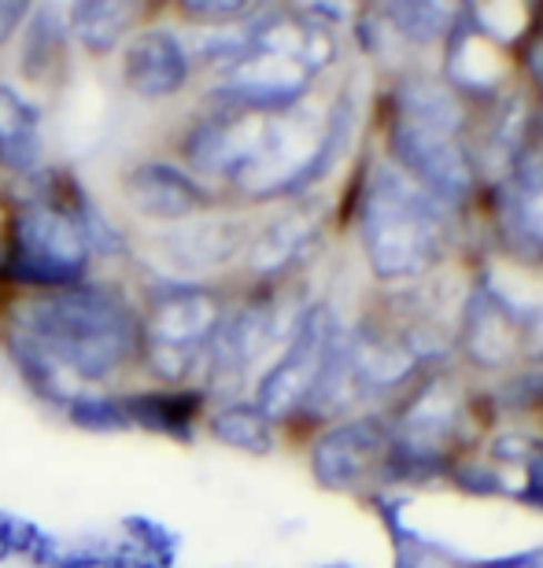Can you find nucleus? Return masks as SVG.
<instances>
[{
    "label": "nucleus",
    "mask_w": 543,
    "mask_h": 568,
    "mask_svg": "<svg viewBox=\"0 0 543 568\" xmlns=\"http://www.w3.org/2000/svg\"><path fill=\"white\" fill-rule=\"evenodd\" d=\"M11 347L38 388H52L60 373L104 381L141 347V322L119 292L71 284L22 303Z\"/></svg>",
    "instance_id": "f257e3e1"
},
{
    "label": "nucleus",
    "mask_w": 543,
    "mask_h": 568,
    "mask_svg": "<svg viewBox=\"0 0 543 568\" xmlns=\"http://www.w3.org/2000/svg\"><path fill=\"white\" fill-rule=\"evenodd\" d=\"M330 55V38L319 27H267L244 41L222 97L241 111H278L303 97V85Z\"/></svg>",
    "instance_id": "f03ea898"
},
{
    "label": "nucleus",
    "mask_w": 543,
    "mask_h": 568,
    "mask_svg": "<svg viewBox=\"0 0 543 568\" xmlns=\"http://www.w3.org/2000/svg\"><path fill=\"white\" fill-rule=\"evenodd\" d=\"M459 122V104L448 89L414 82L400 93V119L392 130L395 155L429 192L444 200H462L470 189L466 155L455 144Z\"/></svg>",
    "instance_id": "7ed1b4c3"
},
{
    "label": "nucleus",
    "mask_w": 543,
    "mask_h": 568,
    "mask_svg": "<svg viewBox=\"0 0 543 568\" xmlns=\"http://www.w3.org/2000/svg\"><path fill=\"white\" fill-rule=\"evenodd\" d=\"M362 241L384 281L414 277L440 252V214L425 192L381 170L362 211Z\"/></svg>",
    "instance_id": "20e7f679"
},
{
    "label": "nucleus",
    "mask_w": 543,
    "mask_h": 568,
    "mask_svg": "<svg viewBox=\"0 0 543 568\" xmlns=\"http://www.w3.org/2000/svg\"><path fill=\"white\" fill-rule=\"evenodd\" d=\"M89 241L82 222L63 207H27L11 225L8 277L33 288H71L86 274Z\"/></svg>",
    "instance_id": "39448f33"
},
{
    "label": "nucleus",
    "mask_w": 543,
    "mask_h": 568,
    "mask_svg": "<svg viewBox=\"0 0 543 568\" xmlns=\"http://www.w3.org/2000/svg\"><path fill=\"white\" fill-rule=\"evenodd\" d=\"M222 325V306L203 288H171L152 300L149 322L141 325V347L160 381H185Z\"/></svg>",
    "instance_id": "423d86ee"
},
{
    "label": "nucleus",
    "mask_w": 543,
    "mask_h": 568,
    "mask_svg": "<svg viewBox=\"0 0 543 568\" xmlns=\"http://www.w3.org/2000/svg\"><path fill=\"white\" fill-rule=\"evenodd\" d=\"M330 355H333V325L325 311H311L300 322L289 351L267 373L263 384H259L255 410L270 422V417H289L292 410L308 406L325 366H330Z\"/></svg>",
    "instance_id": "0eeeda50"
},
{
    "label": "nucleus",
    "mask_w": 543,
    "mask_h": 568,
    "mask_svg": "<svg viewBox=\"0 0 543 568\" xmlns=\"http://www.w3.org/2000/svg\"><path fill=\"white\" fill-rule=\"evenodd\" d=\"M263 138H267V122H255L244 111L208 115L185 133V155L203 174L244 178L248 166L255 163L259 148H263Z\"/></svg>",
    "instance_id": "6e6552de"
},
{
    "label": "nucleus",
    "mask_w": 543,
    "mask_h": 568,
    "mask_svg": "<svg viewBox=\"0 0 543 568\" xmlns=\"http://www.w3.org/2000/svg\"><path fill=\"white\" fill-rule=\"evenodd\" d=\"M122 196L138 214L155 222H189L208 207V192L197 178L171 163H141L122 181Z\"/></svg>",
    "instance_id": "1a4fd4ad"
},
{
    "label": "nucleus",
    "mask_w": 543,
    "mask_h": 568,
    "mask_svg": "<svg viewBox=\"0 0 543 568\" xmlns=\"http://www.w3.org/2000/svg\"><path fill=\"white\" fill-rule=\"evenodd\" d=\"M122 78H127L130 93L144 100L174 97L189 78V49L167 27L141 30L122 55Z\"/></svg>",
    "instance_id": "9d476101"
},
{
    "label": "nucleus",
    "mask_w": 543,
    "mask_h": 568,
    "mask_svg": "<svg viewBox=\"0 0 543 568\" xmlns=\"http://www.w3.org/2000/svg\"><path fill=\"white\" fill-rule=\"evenodd\" d=\"M381 450V428L373 422H348L325 432L314 447L311 462L325 487H352L370 469V462Z\"/></svg>",
    "instance_id": "9b49d317"
},
{
    "label": "nucleus",
    "mask_w": 543,
    "mask_h": 568,
    "mask_svg": "<svg viewBox=\"0 0 543 568\" xmlns=\"http://www.w3.org/2000/svg\"><path fill=\"white\" fill-rule=\"evenodd\" d=\"M41 115L19 89L0 85V166L30 174L41 163Z\"/></svg>",
    "instance_id": "f8f14e48"
},
{
    "label": "nucleus",
    "mask_w": 543,
    "mask_h": 568,
    "mask_svg": "<svg viewBox=\"0 0 543 568\" xmlns=\"http://www.w3.org/2000/svg\"><path fill=\"white\" fill-rule=\"evenodd\" d=\"M237 244H241V233L230 222L219 219H200V222H185L181 230L167 233L160 247L163 255L171 258L178 270H203V266H219L225 263Z\"/></svg>",
    "instance_id": "ddd939ff"
},
{
    "label": "nucleus",
    "mask_w": 543,
    "mask_h": 568,
    "mask_svg": "<svg viewBox=\"0 0 543 568\" xmlns=\"http://www.w3.org/2000/svg\"><path fill=\"white\" fill-rule=\"evenodd\" d=\"M517 339H522V325L514 322L511 311L484 295V300H473L470 306V317H466V347L473 362L481 366H500L514 355Z\"/></svg>",
    "instance_id": "4468645a"
},
{
    "label": "nucleus",
    "mask_w": 543,
    "mask_h": 568,
    "mask_svg": "<svg viewBox=\"0 0 543 568\" xmlns=\"http://www.w3.org/2000/svg\"><path fill=\"white\" fill-rule=\"evenodd\" d=\"M133 19H138V8L133 4H119V0H86V4H74L67 11V30H74L82 49H89L93 55H104L127 38Z\"/></svg>",
    "instance_id": "2eb2a0df"
},
{
    "label": "nucleus",
    "mask_w": 543,
    "mask_h": 568,
    "mask_svg": "<svg viewBox=\"0 0 543 568\" xmlns=\"http://www.w3.org/2000/svg\"><path fill=\"white\" fill-rule=\"evenodd\" d=\"M311 241H314L311 214H303V211L285 214V219H278L274 225H267V230L255 236L248 263H252L255 274H281V270H289L296 263Z\"/></svg>",
    "instance_id": "dca6fc26"
},
{
    "label": "nucleus",
    "mask_w": 543,
    "mask_h": 568,
    "mask_svg": "<svg viewBox=\"0 0 543 568\" xmlns=\"http://www.w3.org/2000/svg\"><path fill=\"white\" fill-rule=\"evenodd\" d=\"M197 410H200V399L189 392H144V395L122 399L127 422L144 425L152 432H171V436H185Z\"/></svg>",
    "instance_id": "f3484780"
},
{
    "label": "nucleus",
    "mask_w": 543,
    "mask_h": 568,
    "mask_svg": "<svg viewBox=\"0 0 543 568\" xmlns=\"http://www.w3.org/2000/svg\"><path fill=\"white\" fill-rule=\"evenodd\" d=\"M63 49H67V19L56 8L33 11L27 27V49H22V71L30 78H44L49 67L60 63Z\"/></svg>",
    "instance_id": "a211bd4d"
},
{
    "label": "nucleus",
    "mask_w": 543,
    "mask_h": 568,
    "mask_svg": "<svg viewBox=\"0 0 543 568\" xmlns=\"http://www.w3.org/2000/svg\"><path fill=\"white\" fill-rule=\"evenodd\" d=\"M211 432L214 439H222L225 447H237V450H248V454H267L274 447V436H270V422L255 406H225L211 417Z\"/></svg>",
    "instance_id": "6ab92c4d"
},
{
    "label": "nucleus",
    "mask_w": 543,
    "mask_h": 568,
    "mask_svg": "<svg viewBox=\"0 0 543 568\" xmlns=\"http://www.w3.org/2000/svg\"><path fill=\"white\" fill-rule=\"evenodd\" d=\"M71 422L93 432H115L127 428V414H122V403L100 399V395H82V399L71 403Z\"/></svg>",
    "instance_id": "aec40b11"
},
{
    "label": "nucleus",
    "mask_w": 543,
    "mask_h": 568,
    "mask_svg": "<svg viewBox=\"0 0 543 568\" xmlns=\"http://www.w3.org/2000/svg\"><path fill=\"white\" fill-rule=\"evenodd\" d=\"M181 11L189 19H203V22H230L241 19L248 8L237 4V0H230V4H222V0H192V4H181Z\"/></svg>",
    "instance_id": "412c9836"
},
{
    "label": "nucleus",
    "mask_w": 543,
    "mask_h": 568,
    "mask_svg": "<svg viewBox=\"0 0 543 568\" xmlns=\"http://www.w3.org/2000/svg\"><path fill=\"white\" fill-rule=\"evenodd\" d=\"M27 16H30V4H22V0H0V44L11 41V33L22 27Z\"/></svg>",
    "instance_id": "4be33fe9"
}]
</instances>
